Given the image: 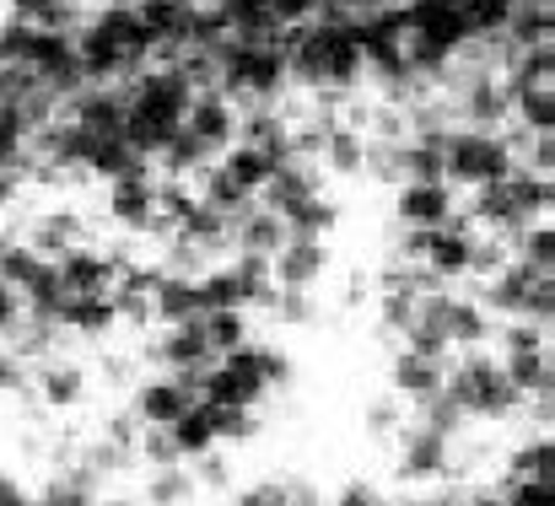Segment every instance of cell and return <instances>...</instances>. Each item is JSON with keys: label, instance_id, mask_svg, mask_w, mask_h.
Returning a JSON list of instances; mask_svg holds the SVG:
<instances>
[{"label": "cell", "instance_id": "43", "mask_svg": "<svg viewBox=\"0 0 555 506\" xmlns=\"http://www.w3.org/2000/svg\"><path fill=\"white\" fill-rule=\"evenodd\" d=\"M362 426H367V437H393V431L404 426V410H399L393 399H372L367 415H362Z\"/></svg>", "mask_w": 555, "mask_h": 506}, {"label": "cell", "instance_id": "51", "mask_svg": "<svg viewBox=\"0 0 555 506\" xmlns=\"http://www.w3.org/2000/svg\"><path fill=\"white\" fill-rule=\"evenodd\" d=\"M108 442L125 447V453H135V420H130V415H114V420H108Z\"/></svg>", "mask_w": 555, "mask_h": 506}, {"label": "cell", "instance_id": "33", "mask_svg": "<svg viewBox=\"0 0 555 506\" xmlns=\"http://www.w3.org/2000/svg\"><path fill=\"white\" fill-rule=\"evenodd\" d=\"M205 339H210V350H216V355L237 350V345L248 339V319H243V308H221V313H205Z\"/></svg>", "mask_w": 555, "mask_h": 506}, {"label": "cell", "instance_id": "56", "mask_svg": "<svg viewBox=\"0 0 555 506\" xmlns=\"http://www.w3.org/2000/svg\"><path fill=\"white\" fill-rule=\"evenodd\" d=\"M0 11H5V0H0Z\"/></svg>", "mask_w": 555, "mask_h": 506}, {"label": "cell", "instance_id": "1", "mask_svg": "<svg viewBox=\"0 0 555 506\" xmlns=\"http://www.w3.org/2000/svg\"><path fill=\"white\" fill-rule=\"evenodd\" d=\"M442 393L459 399L469 415H486V420H507V415L524 410V393L507 382L496 355H480V345H469V355L442 372Z\"/></svg>", "mask_w": 555, "mask_h": 506}, {"label": "cell", "instance_id": "54", "mask_svg": "<svg viewBox=\"0 0 555 506\" xmlns=\"http://www.w3.org/2000/svg\"><path fill=\"white\" fill-rule=\"evenodd\" d=\"M464 506H507L496 491H480V496H464Z\"/></svg>", "mask_w": 555, "mask_h": 506}, {"label": "cell", "instance_id": "42", "mask_svg": "<svg viewBox=\"0 0 555 506\" xmlns=\"http://www.w3.org/2000/svg\"><path fill=\"white\" fill-rule=\"evenodd\" d=\"M254 361H259V382H264V388H286V382H292V361H286V350H275V345H254Z\"/></svg>", "mask_w": 555, "mask_h": 506}, {"label": "cell", "instance_id": "37", "mask_svg": "<svg viewBox=\"0 0 555 506\" xmlns=\"http://www.w3.org/2000/svg\"><path fill=\"white\" fill-rule=\"evenodd\" d=\"M518 319H529V324H555V275H534V286H529V297H524V308H518Z\"/></svg>", "mask_w": 555, "mask_h": 506}, {"label": "cell", "instance_id": "44", "mask_svg": "<svg viewBox=\"0 0 555 506\" xmlns=\"http://www.w3.org/2000/svg\"><path fill=\"white\" fill-rule=\"evenodd\" d=\"M81 464H87V469H92V475L103 480V475L125 469V464H130V453H125V447H114V442H92V447L81 453Z\"/></svg>", "mask_w": 555, "mask_h": 506}, {"label": "cell", "instance_id": "31", "mask_svg": "<svg viewBox=\"0 0 555 506\" xmlns=\"http://www.w3.org/2000/svg\"><path fill=\"white\" fill-rule=\"evenodd\" d=\"M157 157H163L168 178H194L205 163H216V157H210V152H205V146L189 135V130H173V135H168V146H163Z\"/></svg>", "mask_w": 555, "mask_h": 506}, {"label": "cell", "instance_id": "6", "mask_svg": "<svg viewBox=\"0 0 555 506\" xmlns=\"http://www.w3.org/2000/svg\"><path fill=\"white\" fill-rule=\"evenodd\" d=\"M393 210H399V226H442L459 210L453 205V183H415V178H404Z\"/></svg>", "mask_w": 555, "mask_h": 506}, {"label": "cell", "instance_id": "36", "mask_svg": "<svg viewBox=\"0 0 555 506\" xmlns=\"http://www.w3.org/2000/svg\"><path fill=\"white\" fill-rule=\"evenodd\" d=\"M507 506H555V480H502V491H496Z\"/></svg>", "mask_w": 555, "mask_h": 506}, {"label": "cell", "instance_id": "47", "mask_svg": "<svg viewBox=\"0 0 555 506\" xmlns=\"http://www.w3.org/2000/svg\"><path fill=\"white\" fill-rule=\"evenodd\" d=\"M404 506H464V491L459 485H426V491L415 485V496Z\"/></svg>", "mask_w": 555, "mask_h": 506}, {"label": "cell", "instance_id": "26", "mask_svg": "<svg viewBox=\"0 0 555 506\" xmlns=\"http://www.w3.org/2000/svg\"><path fill=\"white\" fill-rule=\"evenodd\" d=\"M507 475L513 480H555V437L551 431H534L524 447L507 453Z\"/></svg>", "mask_w": 555, "mask_h": 506}, {"label": "cell", "instance_id": "30", "mask_svg": "<svg viewBox=\"0 0 555 506\" xmlns=\"http://www.w3.org/2000/svg\"><path fill=\"white\" fill-rule=\"evenodd\" d=\"M513 125L540 135V130H555V87H524L513 92Z\"/></svg>", "mask_w": 555, "mask_h": 506}, {"label": "cell", "instance_id": "23", "mask_svg": "<svg viewBox=\"0 0 555 506\" xmlns=\"http://www.w3.org/2000/svg\"><path fill=\"white\" fill-rule=\"evenodd\" d=\"M216 168L227 172V178H232L243 194H259V183L270 178V168H275V163H270L259 146H243V141H232V146L216 157Z\"/></svg>", "mask_w": 555, "mask_h": 506}, {"label": "cell", "instance_id": "53", "mask_svg": "<svg viewBox=\"0 0 555 506\" xmlns=\"http://www.w3.org/2000/svg\"><path fill=\"white\" fill-rule=\"evenodd\" d=\"M0 506H38V502H33V496H27V491L11 480V475H0Z\"/></svg>", "mask_w": 555, "mask_h": 506}, {"label": "cell", "instance_id": "19", "mask_svg": "<svg viewBox=\"0 0 555 506\" xmlns=\"http://www.w3.org/2000/svg\"><path fill=\"white\" fill-rule=\"evenodd\" d=\"M60 302H65V286L54 275V259H43L33 270V281L22 286V313L27 319H43V324H60Z\"/></svg>", "mask_w": 555, "mask_h": 506}, {"label": "cell", "instance_id": "15", "mask_svg": "<svg viewBox=\"0 0 555 506\" xmlns=\"http://www.w3.org/2000/svg\"><path fill=\"white\" fill-rule=\"evenodd\" d=\"M502 372H507V382L529 399V393H555V361H551V345H540V350H513V355H502Z\"/></svg>", "mask_w": 555, "mask_h": 506}, {"label": "cell", "instance_id": "17", "mask_svg": "<svg viewBox=\"0 0 555 506\" xmlns=\"http://www.w3.org/2000/svg\"><path fill=\"white\" fill-rule=\"evenodd\" d=\"M199 313V297H194V275H173V270H163V281H157V291H152V319L168 329V324H184Z\"/></svg>", "mask_w": 555, "mask_h": 506}, {"label": "cell", "instance_id": "38", "mask_svg": "<svg viewBox=\"0 0 555 506\" xmlns=\"http://www.w3.org/2000/svg\"><path fill=\"white\" fill-rule=\"evenodd\" d=\"M270 313H275L281 324H313V297H308V286H275Z\"/></svg>", "mask_w": 555, "mask_h": 506}, {"label": "cell", "instance_id": "35", "mask_svg": "<svg viewBox=\"0 0 555 506\" xmlns=\"http://www.w3.org/2000/svg\"><path fill=\"white\" fill-rule=\"evenodd\" d=\"M38 264H43V259H38L27 243H5V248H0V281H5V286H16V291L33 281V270H38Z\"/></svg>", "mask_w": 555, "mask_h": 506}, {"label": "cell", "instance_id": "11", "mask_svg": "<svg viewBox=\"0 0 555 506\" xmlns=\"http://www.w3.org/2000/svg\"><path fill=\"white\" fill-rule=\"evenodd\" d=\"M232 237H237V248L243 254H281V243H286V221H281V210H264V205H248V210H237L232 216Z\"/></svg>", "mask_w": 555, "mask_h": 506}, {"label": "cell", "instance_id": "22", "mask_svg": "<svg viewBox=\"0 0 555 506\" xmlns=\"http://www.w3.org/2000/svg\"><path fill=\"white\" fill-rule=\"evenodd\" d=\"M491 335H496V324H491V313L475 297L469 302L464 297H448V345H464L469 350V345H486Z\"/></svg>", "mask_w": 555, "mask_h": 506}, {"label": "cell", "instance_id": "34", "mask_svg": "<svg viewBox=\"0 0 555 506\" xmlns=\"http://www.w3.org/2000/svg\"><path fill=\"white\" fill-rule=\"evenodd\" d=\"M259 437L254 404H216V442H248Z\"/></svg>", "mask_w": 555, "mask_h": 506}, {"label": "cell", "instance_id": "9", "mask_svg": "<svg viewBox=\"0 0 555 506\" xmlns=\"http://www.w3.org/2000/svg\"><path fill=\"white\" fill-rule=\"evenodd\" d=\"M108 216H114L125 232H152V221H157L152 172H146V178H108Z\"/></svg>", "mask_w": 555, "mask_h": 506}, {"label": "cell", "instance_id": "24", "mask_svg": "<svg viewBox=\"0 0 555 506\" xmlns=\"http://www.w3.org/2000/svg\"><path fill=\"white\" fill-rule=\"evenodd\" d=\"M173 431V442H179V453L194 458V453H205V447H216V404H205V399H194L184 415L168 426Z\"/></svg>", "mask_w": 555, "mask_h": 506}, {"label": "cell", "instance_id": "29", "mask_svg": "<svg viewBox=\"0 0 555 506\" xmlns=\"http://www.w3.org/2000/svg\"><path fill=\"white\" fill-rule=\"evenodd\" d=\"M415 420H421L426 431H437V437H448V442H453V437H459V431L469 426V410H464L459 399H448V393L437 388V393L415 399Z\"/></svg>", "mask_w": 555, "mask_h": 506}, {"label": "cell", "instance_id": "39", "mask_svg": "<svg viewBox=\"0 0 555 506\" xmlns=\"http://www.w3.org/2000/svg\"><path fill=\"white\" fill-rule=\"evenodd\" d=\"M189 480H194V491H210L216 496V491L232 485V469H227V458L216 447H205V453H194V475Z\"/></svg>", "mask_w": 555, "mask_h": 506}, {"label": "cell", "instance_id": "46", "mask_svg": "<svg viewBox=\"0 0 555 506\" xmlns=\"http://www.w3.org/2000/svg\"><path fill=\"white\" fill-rule=\"evenodd\" d=\"M232 506H286V480H259V485H248Z\"/></svg>", "mask_w": 555, "mask_h": 506}, {"label": "cell", "instance_id": "10", "mask_svg": "<svg viewBox=\"0 0 555 506\" xmlns=\"http://www.w3.org/2000/svg\"><path fill=\"white\" fill-rule=\"evenodd\" d=\"M308 194H319V172H313V163H302V157H286V163H275L270 168V178L259 183V205L264 210H292L297 199H308Z\"/></svg>", "mask_w": 555, "mask_h": 506}, {"label": "cell", "instance_id": "18", "mask_svg": "<svg viewBox=\"0 0 555 506\" xmlns=\"http://www.w3.org/2000/svg\"><path fill=\"white\" fill-rule=\"evenodd\" d=\"M388 382H393L399 399H426V393L442 388V366L426 361V355H415V350H399L393 366H388Z\"/></svg>", "mask_w": 555, "mask_h": 506}, {"label": "cell", "instance_id": "49", "mask_svg": "<svg viewBox=\"0 0 555 506\" xmlns=\"http://www.w3.org/2000/svg\"><path fill=\"white\" fill-rule=\"evenodd\" d=\"M335 506H388V502H383V491H372L367 480H357V485H346V491H340V502Z\"/></svg>", "mask_w": 555, "mask_h": 506}, {"label": "cell", "instance_id": "32", "mask_svg": "<svg viewBox=\"0 0 555 506\" xmlns=\"http://www.w3.org/2000/svg\"><path fill=\"white\" fill-rule=\"evenodd\" d=\"M194 496V480H189V469L179 464H163V469H152V485H146V502L152 506H184Z\"/></svg>", "mask_w": 555, "mask_h": 506}, {"label": "cell", "instance_id": "48", "mask_svg": "<svg viewBox=\"0 0 555 506\" xmlns=\"http://www.w3.org/2000/svg\"><path fill=\"white\" fill-rule=\"evenodd\" d=\"M264 5L275 11V22H308L319 0H264Z\"/></svg>", "mask_w": 555, "mask_h": 506}, {"label": "cell", "instance_id": "7", "mask_svg": "<svg viewBox=\"0 0 555 506\" xmlns=\"http://www.w3.org/2000/svg\"><path fill=\"white\" fill-rule=\"evenodd\" d=\"M114 259L108 254H98V248H65L60 259H54V275H60V286H65V297H87V291H108L114 286Z\"/></svg>", "mask_w": 555, "mask_h": 506}, {"label": "cell", "instance_id": "2", "mask_svg": "<svg viewBox=\"0 0 555 506\" xmlns=\"http://www.w3.org/2000/svg\"><path fill=\"white\" fill-rule=\"evenodd\" d=\"M518 168L513 146L502 130H469V125H453L448 146H442V178L448 183H496Z\"/></svg>", "mask_w": 555, "mask_h": 506}, {"label": "cell", "instance_id": "41", "mask_svg": "<svg viewBox=\"0 0 555 506\" xmlns=\"http://www.w3.org/2000/svg\"><path fill=\"white\" fill-rule=\"evenodd\" d=\"M135 453H141L152 469H163V464H184V453H179V442H173V431H168V426H152V431L135 442Z\"/></svg>", "mask_w": 555, "mask_h": 506}, {"label": "cell", "instance_id": "28", "mask_svg": "<svg viewBox=\"0 0 555 506\" xmlns=\"http://www.w3.org/2000/svg\"><path fill=\"white\" fill-rule=\"evenodd\" d=\"M513 259H524L534 275H555V226L545 216L529 221V226L513 237Z\"/></svg>", "mask_w": 555, "mask_h": 506}, {"label": "cell", "instance_id": "8", "mask_svg": "<svg viewBox=\"0 0 555 506\" xmlns=\"http://www.w3.org/2000/svg\"><path fill=\"white\" fill-rule=\"evenodd\" d=\"M330 254H324V237H286L281 254H270V281L275 286H313L324 275Z\"/></svg>", "mask_w": 555, "mask_h": 506}, {"label": "cell", "instance_id": "13", "mask_svg": "<svg viewBox=\"0 0 555 506\" xmlns=\"http://www.w3.org/2000/svg\"><path fill=\"white\" fill-rule=\"evenodd\" d=\"M87 237V221L76 216V210H49V216H38L33 221V232H27V248L38 254V259H60L65 248H76Z\"/></svg>", "mask_w": 555, "mask_h": 506}, {"label": "cell", "instance_id": "16", "mask_svg": "<svg viewBox=\"0 0 555 506\" xmlns=\"http://www.w3.org/2000/svg\"><path fill=\"white\" fill-rule=\"evenodd\" d=\"M189 404H194V399H189L173 377H152V382H141V393H135V415H141L146 426H173Z\"/></svg>", "mask_w": 555, "mask_h": 506}, {"label": "cell", "instance_id": "21", "mask_svg": "<svg viewBox=\"0 0 555 506\" xmlns=\"http://www.w3.org/2000/svg\"><path fill=\"white\" fill-rule=\"evenodd\" d=\"M38 393H43V404L70 410V404L87 399V372H81L76 361H49V366L38 372Z\"/></svg>", "mask_w": 555, "mask_h": 506}, {"label": "cell", "instance_id": "3", "mask_svg": "<svg viewBox=\"0 0 555 506\" xmlns=\"http://www.w3.org/2000/svg\"><path fill=\"white\" fill-rule=\"evenodd\" d=\"M453 475V442L426 431L421 420L404 426V442H399V480L404 485H437Z\"/></svg>", "mask_w": 555, "mask_h": 506}, {"label": "cell", "instance_id": "25", "mask_svg": "<svg viewBox=\"0 0 555 506\" xmlns=\"http://www.w3.org/2000/svg\"><path fill=\"white\" fill-rule=\"evenodd\" d=\"M199 399H205V404H259V399H264V388H259V382H248L243 372H232V366H221V361H216V366L205 372V382H199Z\"/></svg>", "mask_w": 555, "mask_h": 506}, {"label": "cell", "instance_id": "50", "mask_svg": "<svg viewBox=\"0 0 555 506\" xmlns=\"http://www.w3.org/2000/svg\"><path fill=\"white\" fill-rule=\"evenodd\" d=\"M16 319H22V291L0 281V335H5V329H11Z\"/></svg>", "mask_w": 555, "mask_h": 506}, {"label": "cell", "instance_id": "4", "mask_svg": "<svg viewBox=\"0 0 555 506\" xmlns=\"http://www.w3.org/2000/svg\"><path fill=\"white\" fill-rule=\"evenodd\" d=\"M179 130H189L210 157H221L227 146H232V130H237V108H232V98L227 92H194L189 98V108H184V125Z\"/></svg>", "mask_w": 555, "mask_h": 506}, {"label": "cell", "instance_id": "45", "mask_svg": "<svg viewBox=\"0 0 555 506\" xmlns=\"http://www.w3.org/2000/svg\"><path fill=\"white\" fill-rule=\"evenodd\" d=\"M0 393H27V361L16 350H0Z\"/></svg>", "mask_w": 555, "mask_h": 506}, {"label": "cell", "instance_id": "52", "mask_svg": "<svg viewBox=\"0 0 555 506\" xmlns=\"http://www.w3.org/2000/svg\"><path fill=\"white\" fill-rule=\"evenodd\" d=\"M286 506H324V496L313 491V480H286Z\"/></svg>", "mask_w": 555, "mask_h": 506}, {"label": "cell", "instance_id": "12", "mask_svg": "<svg viewBox=\"0 0 555 506\" xmlns=\"http://www.w3.org/2000/svg\"><path fill=\"white\" fill-rule=\"evenodd\" d=\"M529 286H534V270H529L524 259H507L496 275H486L480 308H486V313H507V319H518V308H524Z\"/></svg>", "mask_w": 555, "mask_h": 506}, {"label": "cell", "instance_id": "20", "mask_svg": "<svg viewBox=\"0 0 555 506\" xmlns=\"http://www.w3.org/2000/svg\"><path fill=\"white\" fill-rule=\"evenodd\" d=\"M281 221H286V237H324L340 226V205H330L324 194H308L292 210H281Z\"/></svg>", "mask_w": 555, "mask_h": 506}, {"label": "cell", "instance_id": "55", "mask_svg": "<svg viewBox=\"0 0 555 506\" xmlns=\"http://www.w3.org/2000/svg\"><path fill=\"white\" fill-rule=\"evenodd\" d=\"M92 506H130V502H92Z\"/></svg>", "mask_w": 555, "mask_h": 506}, {"label": "cell", "instance_id": "14", "mask_svg": "<svg viewBox=\"0 0 555 506\" xmlns=\"http://www.w3.org/2000/svg\"><path fill=\"white\" fill-rule=\"evenodd\" d=\"M119 324L114 297L108 291H87V297H65L60 302V329L65 335H108Z\"/></svg>", "mask_w": 555, "mask_h": 506}, {"label": "cell", "instance_id": "40", "mask_svg": "<svg viewBox=\"0 0 555 506\" xmlns=\"http://www.w3.org/2000/svg\"><path fill=\"white\" fill-rule=\"evenodd\" d=\"M496 339H502V355H513V350H540V345H551V329H545V324H529V319H507V324L496 329Z\"/></svg>", "mask_w": 555, "mask_h": 506}, {"label": "cell", "instance_id": "27", "mask_svg": "<svg viewBox=\"0 0 555 506\" xmlns=\"http://www.w3.org/2000/svg\"><path fill=\"white\" fill-rule=\"evenodd\" d=\"M324 168L340 172V178H357L362 172V157H367V135L362 130H351V125H335L330 135H324Z\"/></svg>", "mask_w": 555, "mask_h": 506}, {"label": "cell", "instance_id": "5", "mask_svg": "<svg viewBox=\"0 0 555 506\" xmlns=\"http://www.w3.org/2000/svg\"><path fill=\"white\" fill-rule=\"evenodd\" d=\"M146 361H163L168 372H184V366H216V350L205 339V313H194L184 324H168L163 339L146 350Z\"/></svg>", "mask_w": 555, "mask_h": 506}]
</instances>
